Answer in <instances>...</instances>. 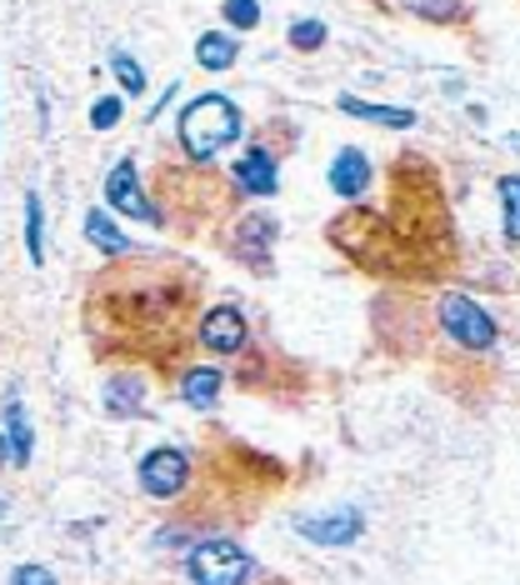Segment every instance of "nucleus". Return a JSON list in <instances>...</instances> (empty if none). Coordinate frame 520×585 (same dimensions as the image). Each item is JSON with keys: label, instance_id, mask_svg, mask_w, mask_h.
<instances>
[{"label": "nucleus", "instance_id": "1", "mask_svg": "<svg viewBox=\"0 0 520 585\" xmlns=\"http://www.w3.org/2000/svg\"><path fill=\"white\" fill-rule=\"evenodd\" d=\"M236 136H240V110L226 96H201L181 110V145L191 151V161H210Z\"/></svg>", "mask_w": 520, "mask_h": 585}, {"label": "nucleus", "instance_id": "2", "mask_svg": "<svg viewBox=\"0 0 520 585\" xmlns=\"http://www.w3.org/2000/svg\"><path fill=\"white\" fill-rule=\"evenodd\" d=\"M185 565H191L195 585H250L256 575V561L236 541H201Z\"/></svg>", "mask_w": 520, "mask_h": 585}, {"label": "nucleus", "instance_id": "3", "mask_svg": "<svg viewBox=\"0 0 520 585\" xmlns=\"http://www.w3.org/2000/svg\"><path fill=\"white\" fill-rule=\"evenodd\" d=\"M441 325H445V336L461 340V346H470V350L496 346V321H490V315L461 291L441 295Z\"/></svg>", "mask_w": 520, "mask_h": 585}, {"label": "nucleus", "instance_id": "4", "mask_svg": "<svg viewBox=\"0 0 520 585\" xmlns=\"http://www.w3.org/2000/svg\"><path fill=\"white\" fill-rule=\"evenodd\" d=\"M185 476H191V461H185V451H175V445H161V451H151L141 461V490L145 496H181L185 490Z\"/></svg>", "mask_w": 520, "mask_h": 585}, {"label": "nucleus", "instance_id": "5", "mask_svg": "<svg viewBox=\"0 0 520 585\" xmlns=\"http://www.w3.org/2000/svg\"><path fill=\"white\" fill-rule=\"evenodd\" d=\"M295 526H301V535L315 545H350V541H360V526H366V520H360L356 506H340V510H331V516H301Z\"/></svg>", "mask_w": 520, "mask_h": 585}, {"label": "nucleus", "instance_id": "6", "mask_svg": "<svg viewBox=\"0 0 520 585\" xmlns=\"http://www.w3.org/2000/svg\"><path fill=\"white\" fill-rule=\"evenodd\" d=\"M106 201L120 210V216H130V220H161V210H151V201L141 195V185H136V165L130 161H120L116 171H110V181H106Z\"/></svg>", "mask_w": 520, "mask_h": 585}, {"label": "nucleus", "instance_id": "7", "mask_svg": "<svg viewBox=\"0 0 520 585\" xmlns=\"http://www.w3.org/2000/svg\"><path fill=\"white\" fill-rule=\"evenodd\" d=\"M201 340H206L210 350H220V356L240 350L246 346V315H240L236 305H216V311L201 321Z\"/></svg>", "mask_w": 520, "mask_h": 585}, {"label": "nucleus", "instance_id": "8", "mask_svg": "<svg viewBox=\"0 0 520 585\" xmlns=\"http://www.w3.org/2000/svg\"><path fill=\"white\" fill-rule=\"evenodd\" d=\"M230 171H236V185L246 195H275V185H281V175H275V161L260 151V145H250V151L240 155Z\"/></svg>", "mask_w": 520, "mask_h": 585}, {"label": "nucleus", "instance_id": "9", "mask_svg": "<svg viewBox=\"0 0 520 585\" xmlns=\"http://www.w3.org/2000/svg\"><path fill=\"white\" fill-rule=\"evenodd\" d=\"M370 181V161L360 151H340L336 161H331V191L346 195V201H356L360 191H366Z\"/></svg>", "mask_w": 520, "mask_h": 585}, {"label": "nucleus", "instance_id": "10", "mask_svg": "<svg viewBox=\"0 0 520 585\" xmlns=\"http://www.w3.org/2000/svg\"><path fill=\"white\" fill-rule=\"evenodd\" d=\"M340 110H346V116H360V120H376V126H390V130L415 126V110H405V106H370V100L340 96Z\"/></svg>", "mask_w": 520, "mask_h": 585}, {"label": "nucleus", "instance_id": "11", "mask_svg": "<svg viewBox=\"0 0 520 585\" xmlns=\"http://www.w3.org/2000/svg\"><path fill=\"white\" fill-rule=\"evenodd\" d=\"M6 431H11V461L25 466V461H31V421H25V405L15 390L6 396Z\"/></svg>", "mask_w": 520, "mask_h": 585}, {"label": "nucleus", "instance_id": "12", "mask_svg": "<svg viewBox=\"0 0 520 585\" xmlns=\"http://www.w3.org/2000/svg\"><path fill=\"white\" fill-rule=\"evenodd\" d=\"M181 396H185V405H195V411H210L220 396V370H210V366L191 370V376L181 380Z\"/></svg>", "mask_w": 520, "mask_h": 585}, {"label": "nucleus", "instance_id": "13", "mask_svg": "<svg viewBox=\"0 0 520 585\" xmlns=\"http://www.w3.org/2000/svg\"><path fill=\"white\" fill-rule=\"evenodd\" d=\"M271 240H275V220H271V216H246V220H240V236H236V246L246 250L250 260H266V250H271Z\"/></svg>", "mask_w": 520, "mask_h": 585}, {"label": "nucleus", "instance_id": "14", "mask_svg": "<svg viewBox=\"0 0 520 585\" xmlns=\"http://www.w3.org/2000/svg\"><path fill=\"white\" fill-rule=\"evenodd\" d=\"M195 61L206 65V71H230V65H236V41L220 31L201 35V41H195Z\"/></svg>", "mask_w": 520, "mask_h": 585}, {"label": "nucleus", "instance_id": "15", "mask_svg": "<svg viewBox=\"0 0 520 585\" xmlns=\"http://www.w3.org/2000/svg\"><path fill=\"white\" fill-rule=\"evenodd\" d=\"M86 236H90V246L106 250V256H126V250H136L116 226H110L106 210H90V216H86Z\"/></svg>", "mask_w": 520, "mask_h": 585}, {"label": "nucleus", "instance_id": "16", "mask_svg": "<svg viewBox=\"0 0 520 585\" xmlns=\"http://www.w3.org/2000/svg\"><path fill=\"white\" fill-rule=\"evenodd\" d=\"M106 411H116V415H136L141 411V380L136 376H116L106 386Z\"/></svg>", "mask_w": 520, "mask_h": 585}, {"label": "nucleus", "instance_id": "17", "mask_svg": "<svg viewBox=\"0 0 520 585\" xmlns=\"http://www.w3.org/2000/svg\"><path fill=\"white\" fill-rule=\"evenodd\" d=\"M25 250H31V260L41 266L45 260V226H41V195H25Z\"/></svg>", "mask_w": 520, "mask_h": 585}, {"label": "nucleus", "instance_id": "18", "mask_svg": "<svg viewBox=\"0 0 520 585\" xmlns=\"http://www.w3.org/2000/svg\"><path fill=\"white\" fill-rule=\"evenodd\" d=\"M500 206H506V240L520 246V175L500 181Z\"/></svg>", "mask_w": 520, "mask_h": 585}, {"label": "nucleus", "instance_id": "19", "mask_svg": "<svg viewBox=\"0 0 520 585\" xmlns=\"http://www.w3.org/2000/svg\"><path fill=\"white\" fill-rule=\"evenodd\" d=\"M110 71H116V80H120V86L130 90V96H141V90H145V76H141V65L130 61L126 51H116V55H110Z\"/></svg>", "mask_w": 520, "mask_h": 585}, {"label": "nucleus", "instance_id": "20", "mask_svg": "<svg viewBox=\"0 0 520 585\" xmlns=\"http://www.w3.org/2000/svg\"><path fill=\"white\" fill-rule=\"evenodd\" d=\"M226 21L236 25V31H256V25H260V6H256V0H226Z\"/></svg>", "mask_w": 520, "mask_h": 585}, {"label": "nucleus", "instance_id": "21", "mask_svg": "<svg viewBox=\"0 0 520 585\" xmlns=\"http://www.w3.org/2000/svg\"><path fill=\"white\" fill-rule=\"evenodd\" d=\"M291 45H295V51H321V45H325V25L321 21H295L291 25Z\"/></svg>", "mask_w": 520, "mask_h": 585}, {"label": "nucleus", "instance_id": "22", "mask_svg": "<svg viewBox=\"0 0 520 585\" xmlns=\"http://www.w3.org/2000/svg\"><path fill=\"white\" fill-rule=\"evenodd\" d=\"M116 120H120V96L96 100V110H90V126H96V130H110Z\"/></svg>", "mask_w": 520, "mask_h": 585}, {"label": "nucleus", "instance_id": "23", "mask_svg": "<svg viewBox=\"0 0 520 585\" xmlns=\"http://www.w3.org/2000/svg\"><path fill=\"white\" fill-rule=\"evenodd\" d=\"M411 11L431 15V21H441V15H461V0H411Z\"/></svg>", "mask_w": 520, "mask_h": 585}, {"label": "nucleus", "instance_id": "24", "mask_svg": "<svg viewBox=\"0 0 520 585\" xmlns=\"http://www.w3.org/2000/svg\"><path fill=\"white\" fill-rule=\"evenodd\" d=\"M11 585H55V575L45 571V565H21V571L11 575Z\"/></svg>", "mask_w": 520, "mask_h": 585}, {"label": "nucleus", "instance_id": "25", "mask_svg": "<svg viewBox=\"0 0 520 585\" xmlns=\"http://www.w3.org/2000/svg\"><path fill=\"white\" fill-rule=\"evenodd\" d=\"M6 461H11V441H6V435H0V466H6Z\"/></svg>", "mask_w": 520, "mask_h": 585}]
</instances>
